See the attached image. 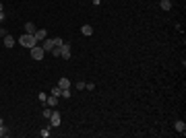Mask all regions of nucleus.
<instances>
[{"instance_id": "nucleus-1", "label": "nucleus", "mask_w": 186, "mask_h": 138, "mask_svg": "<svg viewBox=\"0 0 186 138\" xmlns=\"http://www.w3.org/2000/svg\"><path fill=\"white\" fill-rule=\"evenodd\" d=\"M19 43H21L23 47H29V50H31L33 46H37V39H35L33 33H23L21 37H19Z\"/></svg>"}, {"instance_id": "nucleus-2", "label": "nucleus", "mask_w": 186, "mask_h": 138, "mask_svg": "<svg viewBox=\"0 0 186 138\" xmlns=\"http://www.w3.org/2000/svg\"><path fill=\"white\" fill-rule=\"evenodd\" d=\"M44 56H46V52H44V47L39 46V43L31 47V58L33 60H44Z\"/></svg>"}, {"instance_id": "nucleus-3", "label": "nucleus", "mask_w": 186, "mask_h": 138, "mask_svg": "<svg viewBox=\"0 0 186 138\" xmlns=\"http://www.w3.org/2000/svg\"><path fill=\"white\" fill-rule=\"evenodd\" d=\"M60 122H62L60 111H52V115H50V124H52V126H60Z\"/></svg>"}, {"instance_id": "nucleus-4", "label": "nucleus", "mask_w": 186, "mask_h": 138, "mask_svg": "<svg viewBox=\"0 0 186 138\" xmlns=\"http://www.w3.org/2000/svg\"><path fill=\"white\" fill-rule=\"evenodd\" d=\"M60 58H64V60L70 58V46L68 43H62V47H60Z\"/></svg>"}, {"instance_id": "nucleus-5", "label": "nucleus", "mask_w": 186, "mask_h": 138, "mask_svg": "<svg viewBox=\"0 0 186 138\" xmlns=\"http://www.w3.org/2000/svg\"><path fill=\"white\" fill-rule=\"evenodd\" d=\"M42 47H44V52H52V47H54V39L46 37V39L42 41Z\"/></svg>"}, {"instance_id": "nucleus-6", "label": "nucleus", "mask_w": 186, "mask_h": 138, "mask_svg": "<svg viewBox=\"0 0 186 138\" xmlns=\"http://www.w3.org/2000/svg\"><path fill=\"white\" fill-rule=\"evenodd\" d=\"M33 35H35V39H37V43H39V41H44V39L48 37V31H46V29H37Z\"/></svg>"}, {"instance_id": "nucleus-7", "label": "nucleus", "mask_w": 186, "mask_h": 138, "mask_svg": "<svg viewBox=\"0 0 186 138\" xmlns=\"http://www.w3.org/2000/svg\"><path fill=\"white\" fill-rule=\"evenodd\" d=\"M58 99H60V97H54V95H52L50 99H46V103H44V105H48V107H56V105H58Z\"/></svg>"}, {"instance_id": "nucleus-8", "label": "nucleus", "mask_w": 186, "mask_h": 138, "mask_svg": "<svg viewBox=\"0 0 186 138\" xmlns=\"http://www.w3.org/2000/svg\"><path fill=\"white\" fill-rule=\"evenodd\" d=\"M81 33L85 35V37H89V35H93V27H91V25H83V27H81Z\"/></svg>"}, {"instance_id": "nucleus-9", "label": "nucleus", "mask_w": 186, "mask_h": 138, "mask_svg": "<svg viewBox=\"0 0 186 138\" xmlns=\"http://www.w3.org/2000/svg\"><path fill=\"white\" fill-rule=\"evenodd\" d=\"M58 87L60 89H70V81L66 79V76H62V79L58 81Z\"/></svg>"}, {"instance_id": "nucleus-10", "label": "nucleus", "mask_w": 186, "mask_h": 138, "mask_svg": "<svg viewBox=\"0 0 186 138\" xmlns=\"http://www.w3.org/2000/svg\"><path fill=\"white\" fill-rule=\"evenodd\" d=\"M4 46H6V47H12V46H15V37H12V35H8V33L4 35Z\"/></svg>"}, {"instance_id": "nucleus-11", "label": "nucleus", "mask_w": 186, "mask_h": 138, "mask_svg": "<svg viewBox=\"0 0 186 138\" xmlns=\"http://www.w3.org/2000/svg\"><path fill=\"white\" fill-rule=\"evenodd\" d=\"M174 126H176V130H178L180 134H184V132H186V124H184V122H180V120H178Z\"/></svg>"}, {"instance_id": "nucleus-12", "label": "nucleus", "mask_w": 186, "mask_h": 138, "mask_svg": "<svg viewBox=\"0 0 186 138\" xmlns=\"http://www.w3.org/2000/svg\"><path fill=\"white\" fill-rule=\"evenodd\" d=\"M159 6H161L163 11H172V2L170 0H159Z\"/></svg>"}, {"instance_id": "nucleus-13", "label": "nucleus", "mask_w": 186, "mask_h": 138, "mask_svg": "<svg viewBox=\"0 0 186 138\" xmlns=\"http://www.w3.org/2000/svg\"><path fill=\"white\" fill-rule=\"evenodd\" d=\"M37 29H35L33 23H25V33H35Z\"/></svg>"}, {"instance_id": "nucleus-14", "label": "nucleus", "mask_w": 186, "mask_h": 138, "mask_svg": "<svg viewBox=\"0 0 186 138\" xmlns=\"http://www.w3.org/2000/svg\"><path fill=\"white\" fill-rule=\"evenodd\" d=\"M60 99H70V89H62L60 91Z\"/></svg>"}, {"instance_id": "nucleus-15", "label": "nucleus", "mask_w": 186, "mask_h": 138, "mask_svg": "<svg viewBox=\"0 0 186 138\" xmlns=\"http://www.w3.org/2000/svg\"><path fill=\"white\" fill-rule=\"evenodd\" d=\"M60 91H62V89H60L58 85H56V87H52V95H54V97H60Z\"/></svg>"}, {"instance_id": "nucleus-16", "label": "nucleus", "mask_w": 186, "mask_h": 138, "mask_svg": "<svg viewBox=\"0 0 186 138\" xmlns=\"http://www.w3.org/2000/svg\"><path fill=\"white\" fill-rule=\"evenodd\" d=\"M62 43H64L62 37H54V46H56V47H62Z\"/></svg>"}, {"instance_id": "nucleus-17", "label": "nucleus", "mask_w": 186, "mask_h": 138, "mask_svg": "<svg viewBox=\"0 0 186 138\" xmlns=\"http://www.w3.org/2000/svg\"><path fill=\"white\" fill-rule=\"evenodd\" d=\"M6 134H8V128L2 124V126H0V136H6Z\"/></svg>"}, {"instance_id": "nucleus-18", "label": "nucleus", "mask_w": 186, "mask_h": 138, "mask_svg": "<svg viewBox=\"0 0 186 138\" xmlns=\"http://www.w3.org/2000/svg\"><path fill=\"white\" fill-rule=\"evenodd\" d=\"M37 99H39V101H42V103H46L48 95H46V93H39V95H37Z\"/></svg>"}, {"instance_id": "nucleus-19", "label": "nucleus", "mask_w": 186, "mask_h": 138, "mask_svg": "<svg viewBox=\"0 0 186 138\" xmlns=\"http://www.w3.org/2000/svg\"><path fill=\"white\" fill-rule=\"evenodd\" d=\"M85 89H87V91H93V89H95V85H93V82H87V85H85Z\"/></svg>"}, {"instance_id": "nucleus-20", "label": "nucleus", "mask_w": 186, "mask_h": 138, "mask_svg": "<svg viewBox=\"0 0 186 138\" xmlns=\"http://www.w3.org/2000/svg\"><path fill=\"white\" fill-rule=\"evenodd\" d=\"M85 85H87V82H77V89H79V91H83V89H85Z\"/></svg>"}, {"instance_id": "nucleus-21", "label": "nucleus", "mask_w": 186, "mask_h": 138, "mask_svg": "<svg viewBox=\"0 0 186 138\" xmlns=\"http://www.w3.org/2000/svg\"><path fill=\"white\" fill-rule=\"evenodd\" d=\"M50 115H52V111H50V107H46V111H44V117H48V120H50Z\"/></svg>"}, {"instance_id": "nucleus-22", "label": "nucleus", "mask_w": 186, "mask_h": 138, "mask_svg": "<svg viewBox=\"0 0 186 138\" xmlns=\"http://www.w3.org/2000/svg\"><path fill=\"white\" fill-rule=\"evenodd\" d=\"M4 19H6V14H4V11H0V23H2Z\"/></svg>"}, {"instance_id": "nucleus-23", "label": "nucleus", "mask_w": 186, "mask_h": 138, "mask_svg": "<svg viewBox=\"0 0 186 138\" xmlns=\"http://www.w3.org/2000/svg\"><path fill=\"white\" fill-rule=\"evenodd\" d=\"M4 35H6V29H2V27H0V37H4Z\"/></svg>"}, {"instance_id": "nucleus-24", "label": "nucleus", "mask_w": 186, "mask_h": 138, "mask_svg": "<svg viewBox=\"0 0 186 138\" xmlns=\"http://www.w3.org/2000/svg\"><path fill=\"white\" fill-rule=\"evenodd\" d=\"M0 11H2V2H0Z\"/></svg>"}]
</instances>
